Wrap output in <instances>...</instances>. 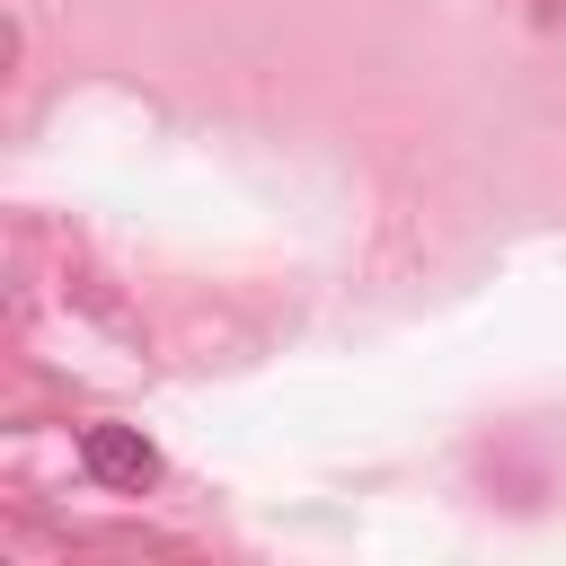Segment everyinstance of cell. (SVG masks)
<instances>
[{
  "mask_svg": "<svg viewBox=\"0 0 566 566\" xmlns=\"http://www.w3.org/2000/svg\"><path fill=\"white\" fill-rule=\"evenodd\" d=\"M80 469H88L97 486H115V495H142V486L159 478V451L142 442V424H88V433H80Z\"/></svg>",
  "mask_w": 566,
  "mask_h": 566,
  "instance_id": "obj_1",
  "label": "cell"
}]
</instances>
